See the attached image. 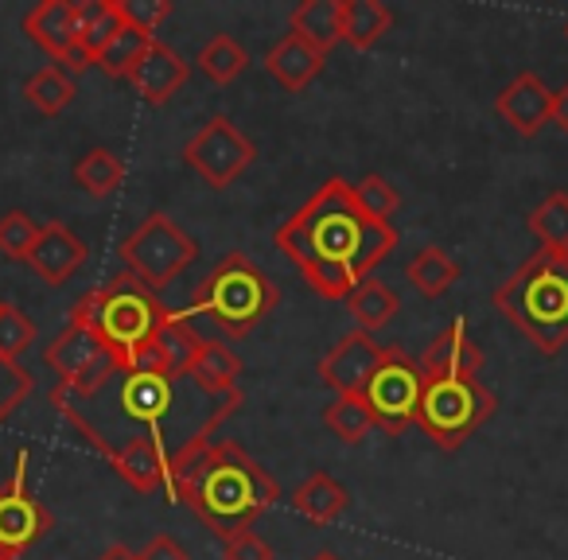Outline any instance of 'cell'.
Wrapping results in <instances>:
<instances>
[{"label": "cell", "mask_w": 568, "mask_h": 560, "mask_svg": "<svg viewBox=\"0 0 568 560\" xmlns=\"http://www.w3.org/2000/svg\"><path fill=\"white\" fill-rule=\"evenodd\" d=\"M242 394H203L191 381V374L187 378H168V374L133 370V366H118L94 386L51 389V405L110 464L129 444L152 440L172 459V479L206 444H214V432L242 409ZM172 479H168V487H172Z\"/></svg>", "instance_id": "1"}, {"label": "cell", "mask_w": 568, "mask_h": 560, "mask_svg": "<svg viewBox=\"0 0 568 560\" xmlns=\"http://www.w3.org/2000/svg\"><path fill=\"white\" fill-rule=\"evenodd\" d=\"M273 242L296 261L312 293L347 301L397 250V230L358 206L355 183L332 175L293 218L276 226Z\"/></svg>", "instance_id": "2"}, {"label": "cell", "mask_w": 568, "mask_h": 560, "mask_svg": "<svg viewBox=\"0 0 568 560\" xmlns=\"http://www.w3.org/2000/svg\"><path fill=\"white\" fill-rule=\"evenodd\" d=\"M172 502H183L214 537L250 529L281 498L276 479L234 440H214L183 467L168 487Z\"/></svg>", "instance_id": "3"}, {"label": "cell", "mask_w": 568, "mask_h": 560, "mask_svg": "<svg viewBox=\"0 0 568 560\" xmlns=\"http://www.w3.org/2000/svg\"><path fill=\"white\" fill-rule=\"evenodd\" d=\"M490 301L541 355H560L568 347V250H537Z\"/></svg>", "instance_id": "4"}, {"label": "cell", "mask_w": 568, "mask_h": 560, "mask_svg": "<svg viewBox=\"0 0 568 560\" xmlns=\"http://www.w3.org/2000/svg\"><path fill=\"white\" fill-rule=\"evenodd\" d=\"M71 319L87 324L121 366H133L141 350L160 335V327L175 319V308L160 304V293H152L141 276L125 268V273H113L105 285L90 288L74 304Z\"/></svg>", "instance_id": "5"}, {"label": "cell", "mask_w": 568, "mask_h": 560, "mask_svg": "<svg viewBox=\"0 0 568 560\" xmlns=\"http://www.w3.org/2000/svg\"><path fill=\"white\" fill-rule=\"evenodd\" d=\"M276 301H281V293L265 268L253 265L245 253H226L199 285L191 316H206L219 332L242 339L273 316Z\"/></svg>", "instance_id": "6"}, {"label": "cell", "mask_w": 568, "mask_h": 560, "mask_svg": "<svg viewBox=\"0 0 568 560\" xmlns=\"http://www.w3.org/2000/svg\"><path fill=\"white\" fill-rule=\"evenodd\" d=\"M495 413V394L479 378H425L417 425L440 451H456Z\"/></svg>", "instance_id": "7"}, {"label": "cell", "mask_w": 568, "mask_h": 560, "mask_svg": "<svg viewBox=\"0 0 568 560\" xmlns=\"http://www.w3.org/2000/svg\"><path fill=\"white\" fill-rule=\"evenodd\" d=\"M121 265L141 276L152 293L168 288L191 261L199 257V242L183 226H175L168 214H149L125 242L118 245Z\"/></svg>", "instance_id": "8"}, {"label": "cell", "mask_w": 568, "mask_h": 560, "mask_svg": "<svg viewBox=\"0 0 568 560\" xmlns=\"http://www.w3.org/2000/svg\"><path fill=\"white\" fill-rule=\"evenodd\" d=\"M420 394H425V370H420V363L405 355L402 347H386L378 370L366 381L363 401L382 432L402 436L409 425H417Z\"/></svg>", "instance_id": "9"}, {"label": "cell", "mask_w": 568, "mask_h": 560, "mask_svg": "<svg viewBox=\"0 0 568 560\" xmlns=\"http://www.w3.org/2000/svg\"><path fill=\"white\" fill-rule=\"evenodd\" d=\"M253 160H257V144L230 118H211L183 144V164L203 175L206 187H219V191L230 187Z\"/></svg>", "instance_id": "10"}, {"label": "cell", "mask_w": 568, "mask_h": 560, "mask_svg": "<svg viewBox=\"0 0 568 560\" xmlns=\"http://www.w3.org/2000/svg\"><path fill=\"white\" fill-rule=\"evenodd\" d=\"M55 526L48 506L28 487V448L17 451V471L9 487H0V557L17 560Z\"/></svg>", "instance_id": "11"}, {"label": "cell", "mask_w": 568, "mask_h": 560, "mask_svg": "<svg viewBox=\"0 0 568 560\" xmlns=\"http://www.w3.org/2000/svg\"><path fill=\"white\" fill-rule=\"evenodd\" d=\"M48 366L59 374V386L63 389H82V386H94L102 381L110 370H118V358L105 350V343L90 332L87 324L71 319L63 332L55 335V343L48 347Z\"/></svg>", "instance_id": "12"}, {"label": "cell", "mask_w": 568, "mask_h": 560, "mask_svg": "<svg viewBox=\"0 0 568 560\" xmlns=\"http://www.w3.org/2000/svg\"><path fill=\"white\" fill-rule=\"evenodd\" d=\"M24 35L48 51L55 63H67V74L87 71L79 51V0H43L24 17Z\"/></svg>", "instance_id": "13"}, {"label": "cell", "mask_w": 568, "mask_h": 560, "mask_svg": "<svg viewBox=\"0 0 568 560\" xmlns=\"http://www.w3.org/2000/svg\"><path fill=\"white\" fill-rule=\"evenodd\" d=\"M382 355H386V347H382L374 335L347 332L324 358H320V378L339 397H363L366 381L378 370Z\"/></svg>", "instance_id": "14"}, {"label": "cell", "mask_w": 568, "mask_h": 560, "mask_svg": "<svg viewBox=\"0 0 568 560\" xmlns=\"http://www.w3.org/2000/svg\"><path fill=\"white\" fill-rule=\"evenodd\" d=\"M495 113L514 129L518 136H537L545 125H549L552 113V90L545 86L541 74L521 71L514 74L503 86V94L495 98Z\"/></svg>", "instance_id": "15"}, {"label": "cell", "mask_w": 568, "mask_h": 560, "mask_svg": "<svg viewBox=\"0 0 568 560\" xmlns=\"http://www.w3.org/2000/svg\"><path fill=\"white\" fill-rule=\"evenodd\" d=\"M203 339L191 327V312H175V319H168L160 327V335L141 350V358L133 363V370L149 374H168V378H187L191 363H195Z\"/></svg>", "instance_id": "16"}, {"label": "cell", "mask_w": 568, "mask_h": 560, "mask_svg": "<svg viewBox=\"0 0 568 560\" xmlns=\"http://www.w3.org/2000/svg\"><path fill=\"white\" fill-rule=\"evenodd\" d=\"M87 253H90L87 242H82L67 222H43L28 265H32V273L40 276L43 285L55 288V285H67V281L87 265Z\"/></svg>", "instance_id": "17"}, {"label": "cell", "mask_w": 568, "mask_h": 560, "mask_svg": "<svg viewBox=\"0 0 568 560\" xmlns=\"http://www.w3.org/2000/svg\"><path fill=\"white\" fill-rule=\"evenodd\" d=\"M187 74H191V67L180 51L168 48V43H160V40H152V48L141 55V63L129 71V86H133L149 105H164L180 94V86L187 82Z\"/></svg>", "instance_id": "18"}, {"label": "cell", "mask_w": 568, "mask_h": 560, "mask_svg": "<svg viewBox=\"0 0 568 560\" xmlns=\"http://www.w3.org/2000/svg\"><path fill=\"white\" fill-rule=\"evenodd\" d=\"M425 378H475L483 370V350L479 343L467 335L464 319H452L433 343L428 350L417 358Z\"/></svg>", "instance_id": "19"}, {"label": "cell", "mask_w": 568, "mask_h": 560, "mask_svg": "<svg viewBox=\"0 0 568 560\" xmlns=\"http://www.w3.org/2000/svg\"><path fill=\"white\" fill-rule=\"evenodd\" d=\"M324 63H327L324 51H316L308 40H301V35H293V32H284V40H276L265 55V71L273 74L276 86H284L288 94L308 90L312 82L320 79Z\"/></svg>", "instance_id": "20"}, {"label": "cell", "mask_w": 568, "mask_h": 560, "mask_svg": "<svg viewBox=\"0 0 568 560\" xmlns=\"http://www.w3.org/2000/svg\"><path fill=\"white\" fill-rule=\"evenodd\" d=\"M113 471H118V479L129 482L136 495H156V490H168L172 459H168L152 440H136L113 459Z\"/></svg>", "instance_id": "21"}, {"label": "cell", "mask_w": 568, "mask_h": 560, "mask_svg": "<svg viewBox=\"0 0 568 560\" xmlns=\"http://www.w3.org/2000/svg\"><path fill=\"white\" fill-rule=\"evenodd\" d=\"M288 502H293V510L301 518L316 521V526H332V521H339L351 510V490L339 487L327 471H316L293 490Z\"/></svg>", "instance_id": "22"}, {"label": "cell", "mask_w": 568, "mask_h": 560, "mask_svg": "<svg viewBox=\"0 0 568 560\" xmlns=\"http://www.w3.org/2000/svg\"><path fill=\"white\" fill-rule=\"evenodd\" d=\"M288 32L308 40L316 51H332L335 43H343V0H304L293 9Z\"/></svg>", "instance_id": "23"}, {"label": "cell", "mask_w": 568, "mask_h": 560, "mask_svg": "<svg viewBox=\"0 0 568 560\" xmlns=\"http://www.w3.org/2000/svg\"><path fill=\"white\" fill-rule=\"evenodd\" d=\"M237 378H242V358H237L226 343L203 339L195 363H191V381H195L203 394L230 397V394H242V389H237Z\"/></svg>", "instance_id": "24"}, {"label": "cell", "mask_w": 568, "mask_h": 560, "mask_svg": "<svg viewBox=\"0 0 568 560\" xmlns=\"http://www.w3.org/2000/svg\"><path fill=\"white\" fill-rule=\"evenodd\" d=\"M125 28L118 12V0H79V51L90 67L110 48L113 35Z\"/></svg>", "instance_id": "25"}, {"label": "cell", "mask_w": 568, "mask_h": 560, "mask_svg": "<svg viewBox=\"0 0 568 560\" xmlns=\"http://www.w3.org/2000/svg\"><path fill=\"white\" fill-rule=\"evenodd\" d=\"M394 28V12L382 0H343V40L355 51H371Z\"/></svg>", "instance_id": "26"}, {"label": "cell", "mask_w": 568, "mask_h": 560, "mask_svg": "<svg viewBox=\"0 0 568 560\" xmlns=\"http://www.w3.org/2000/svg\"><path fill=\"white\" fill-rule=\"evenodd\" d=\"M347 308H351V316L358 319V332L374 335V332H382L386 324H394V316L402 312V301H397V293L389 285H382V281H371V276H366L363 285L347 296Z\"/></svg>", "instance_id": "27"}, {"label": "cell", "mask_w": 568, "mask_h": 560, "mask_svg": "<svg viewBox=\"0 0 568 560\" xmlns=\"http://www.w3.org/2000/svg\"><path fill=\"white\" fill-rule=\"evenodd\" d=\"M405 276H409L413 288H417L420 296L436 301V296H444L459 281V265L444 250H436V245H425V250H420L417 257L405 265Z\"/></svg>", "instance_id": "28"}, {"label": "cell", "mask_w": 568, "mask_h": 560, "mask_svg": "<svg viewBox=\"0 0 568 560\" xmlns=\"http://www.w3.org/2000/svg\"><path fill=\"white\" fill-rule=\"evenodd\" d=\"M79 86H74V74H67L63 67H43L32 79L24 82V98L43 113V118H59L67 105L74 102Z\"/></svg>", "instance_id": "29"}, {"label": "cell", "mask_w": 568, "mask_h": 560, "mask_svg": "<svg viewBox=\"0 0 568 560\" xmlns=\"http://www.w3.org/2000/svg\"><path fill=\"white\" fill-rule=\"evenodd\" d=\"M195 63L214 86H230V82L250 67V55H245V48L234 35H211V40L203 43V51H199Z\"/></svg>", "instance_id": "30"}, {"label": "cell", "mask_w": 568, "mask_h": 560, "mask_svg": "<svg viewBox=\"0 0 568 560\" xmlns=\"http://www.w3.org/2000/svg\"><path fill=\"white\" fill-rule=\"evenodd\" d=\"M529 234L541 242V250H568V191L545 195L534 211L526 214Z\"/></svg>", "instance_id": "31"}, {"label": "cell", "mask_w": 568, "mask_h": 560, "mask_svg": "<svg viewBox=\"0 0 568 560\" xmlns=\"http://www.w3.org/2000/svg\"><path fill=\"white\" fill-rule=\"evenodd\" d=\"M121 180H125V164H121L110 149H90L87 156L74 164V183L94 198L113 195V191L121 187Z\"/></svg>", "instance_id": "32"}, {"label": "cell", "mask_w": 568, "mask_h": 560, "mask_svg": "<svg viewBox=\"0 0 568 560\" xmlns=\"http://www.w3.org/2000/svg\"><path fill=\"white\" fill-rule=\"evenodd\" d=\"M324 425L332 428L335 436H339L347 448H355V444H363L366 436L374 432V417L371 409H366L363 397H335L332 405L324 409Z\"/></svg>", "instance_id": "33"}, {"label": "cell", "mask_w": 568, "mask_h": 560, "mask_svg": "<svg viewBox=\"0 0 568 560\" xmlns=\"http://www.w3.org/2000/svg\"><path fill=\"white\" fill-rule=\"evenodd\" d=\"M152 48V35L136 32V28H121L118 35L110 40V48L102 51V55L94 59V67L102 74H110V79H129V71H133L136 63H141V55Z\"/></svg>", "instance_id": "34"}, {"label": "cell", "mask_w": 568, "mask_h": 560, "mask_svg": "<svg viewBox=\"0 0 568 560\" xmlns=\"http://www.w3.org/2000/svg\"><path fill=\"white\" fill-rule=\"evenodd\" d=\"M40 226L28 211H9L0 218V257L4 261H28L36 250Z\"/></svg>", "instance_id": "35"}, {"label": "cell", "mask_w": 568, "mask_h": 560, "mask_svg": "<svg viewBox=\"0 0 568 560\" xmlns=\"http://www.w3.org/2000/svg\"><path fill=\"white\" fill-rule=\"evenodd\" d=\"M36 343V327L17 304H0V358L20 363L28 347Z\"/></svg>", "instance_id": "36"}, {"label": "cell", "mask_w": 568, "mask_h": 560, "mask_svg": "<svg viewBox=\"0 0 568 560\" xmlns=\"http://www.w3.org/2000/svg\"><path fill=\"white\" fill-rule=\"evenodd\" d=\"M118 12H121V20H125L129 28H136V32H144V35H152V40H156L160 24L172 17L175 4H172V0H118Z\"/></svg>", "instance_id": "37"}, {"label": "cell", "mask_w": 568, "mask_h": 560, "mask_svg": "<svg viewBox=\"0 0 568 560\" xmlns=\"http://www.w3.org/2000/svg\"><path fill=\"white\" fill-rule=\"evenodd\" d=\"M28 394H32V374L20 363L0 358V425L28 401Z\"/></svg>", "instance_id": "38"}, {"label": "cell", "mask_w": 568, "mask_h": 560, "mask_svg": "<svg viewBox=\"0 0 568 560\" xmlns=\"http://www.w3.org/2000/svg\"><path fill=\"white\" fill-rule=\"evenodd\" d=\"M355 198H358V206L378 222H389V214L402 206V195H397L382 175H366L363 183H355Z\"/></svg>", "instance_id": "39"}, {"label": "cell", "mask_w": 568, "mask_h": 560, "mask_svg": "<svg viewBox=\"0 0 568 560\" xmlns=\"http://www.w3.org/2000/svg\"><path fill=\"white\" fill-rule=\"evenodd\" d=\"M222 552H226V560H273L268 541L253 529H237V533L222 537Z\"/></svg>", "instance_id": "40"}, {"label": "cell", "mask_w": 568, "mask_h": 560, "mask_svg": "<svg viewBox=\"0 0 568 560\" xmlns=\"http://www.w3.org/2000/svg\"><path fill=\"white\" fill-rule=\"evenodd\" d=\"M136 560H191V557L172 533H156V537H149V544H144L141 552H136Z\"/></svg>", "instance_id": "41"}, {"label": "cell", "mask_w": 568, "mask_h": 560, "mask_svg": "<svg viewBox=\"0 0 568 560\" xmlns=\"http://www.w3.org/2000/svg\"><path fill=\"white\" fill-rule=\"evenodd\" d=\"M549 121L560 129V133H568V82L560 90H552V113Z\"/></svg>", "instance_id": "42"}, {"label": "cell", "mask_w": 568, "mask_h": 560, "mask_svg": "<svg viewBox=\"0 0 568 560\" xmlns=\"http://www.w3.org/2000/svg\"><path fill=\"white\" fill-rule=\"evenodd\" d=\"M98 560H136V552L125 549V544H110V549H105Z\"/></svg>", "instance_id": "43"}, {"label": "cell", "mask_w": 568, "mask_h": 560, "mask_svg": "<svg viewBox=\"0 0 568 560\" xmlns=\"http://www.w3.org/2000/svg\"><path fill=\"white\" fill-rule=\"evenodd\" d=\"M312 560H343V557H339V552H332V549H320Z\"/></svg>", "instance_id": "44"}, {"label": "cell", "mask_w": 568, "mask_h": 560, "mask_svg": "<svg viewBox=\"0 0 568 560\" xmlns=\"http://www.w3.org/2000/svg\"><path fill=\"white\" fill-rule=\"evenodd\" d=\"M565 32H568V28H565Z\"/></svg>", "instance_id": "45"}, {"label": "cell", "mask_w": 568, "mask_h": 560, "mask_svg": "<svg viewBox=\"0 0 568 560\" xmlns=\"http://www.w3.org/2000/svg\"><path fill=\"white\" fill-rule=\"evenodd\" d=\"M0 560H4V557H0Z\"/></svg>", "instance_id": "46"}]
</instances>
